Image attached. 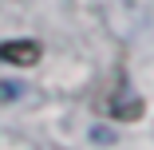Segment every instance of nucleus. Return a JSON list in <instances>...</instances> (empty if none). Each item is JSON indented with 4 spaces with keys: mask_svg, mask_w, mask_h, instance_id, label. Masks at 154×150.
<instances>
[{
    "mask_svg": "<svg viewBox=\"0 0 154 150\" xmlns=\"http://www.w3.org/2000/svg\"><path fill=\"white\" fill-rule=\"evenodd\" d=\"M0 59L16 63V67H28L40 59V44L36 40H8V44H0Z\"/></svg>",
    "mask_w": 154,
    "mask_h": 150,
    "instance_id": "1",
    "label": "nucleus"
}]
</instances>
